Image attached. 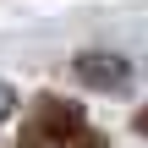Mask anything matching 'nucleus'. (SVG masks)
Returning <instances> with one entry per match:
<instances>
[{
  "mask_svg": "<svg viewBox=\"0 0 148 148\" xmlns=\"http://www.w3.org/2000/svg\"><path fill=\"white\" fill-rule=\"evenodd\" d=\"M22 148H99V137H93V126L82 121L77 104L44 99L38 115H33L27 132H22Z\"/></svg>",
  "mask_w": 148,
  "mask_h": 148,
  "instance_id": "nucleus-1",
  "label": "nucleus"
},
{
  "mask_svg": "<svg viewBox=\"0 0 148 148\" xmlns=\"http://www.w3.org/2000/svg\"><path fill=\"white\" fill-rule=\"evenodd\" d=\"M71 71H77L82 88H99V93H126V88H132V60H126V55H110V49L77 55Z\"/></svg>",
  "mask_w": 148,
  "mask_h": 148,
  "instance_id": "nucleus-2",
  "label": "nucleus"
},
{
  "mask_svg": "<svg viewBox=\"0 0 148 148\" xmlns=\"http://www.w3.org/2000/svg\"><path fill=\"white\" fill-rule=\"evenodd\" d=\"M137 132H143V137H148V110H143V115H137Z\"/></svg>",
  "mask_w": 148,
  "mask_h": 148,
  "instance_id": "nucleus-4",
  "label": "nucleus"
},
{
  "mask_svg": "<svg viewBox=\"0 0 148 148\" xmlns=\"http://www.w3.org/2000/svg\"><path fill=\"white\" fill-rule=\"evenodd\" d=\"M11 115H16V88H11V82H0V126H5Z\"/></svg>",
  "mask_w": 148,
  "mask_h": 148,
  "instance_id": "nucleus-3",
  "label": "nucleus"
}]
</instances>
